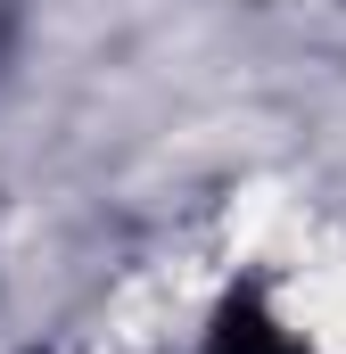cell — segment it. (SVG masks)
Instances as JSON below:
<instances>
[{
    "label": "cell",
    "instance_id": "6da1fadb",
    "mask_svg": "<svg viewBox=\"0 0 346 354\" xmlns=\"http://www.w3.org/2000/svg\"><path fill=\"white\" fill-rule=\"evenodd\" d=\"M206 354H297V338L264 313L256 297H231L223 322H215V338H206Z\"/></svg>",
    "mask_w": 346,
    "mask_h": 354
}]
</instances>
